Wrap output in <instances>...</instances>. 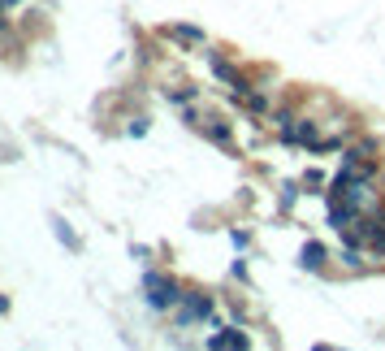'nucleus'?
Segmentation results:
<instances>
[{
    "label": "nucleus",
    "mask_w": 385,
    "mask_h": 351,
    "mask_svg": "<svg viewBox=\"0 0 385 351\" xmlns=\"http://www.w3.org/2000/svg\"><path fill=\"white\" fill-rule=\"evenodd\" d=\"M143 291H148V304L156 312H173L182 304V286L173 278H165V274H148V278H143Z\"/></svg>",
    "instance_id": "nucleus-1"
},
{
    "label": "nucleus",
    "mask_w": 385,
    "mask_h": 351,
    "mask_svg": "<svg viewBox=\"0 0 385 351\" xmlns=\"http://www.w3.org/2000/svg\"><path fill=\"white\" fill-rule=\"evenodd\" d=\"M213 295L208 291H182V304L173 308V316H178L182 325H195V321H208V316H213Z\"/></svg>",
    "instance_id": "nucleus-2"
},
{
    "label": "nucleus",
    "mask_w": 385,
    "mask_h": 351,
    "mask_svg": "<svg viewBox=\"0 0 385 351\" xmlns=\"http://www.w3.org/2000/svg\"><path fill=\"white\" fill-rule=\"evenodd\" d=\"M186 122H190V126H195V131H199V135H208V139H213V143H221V148H230V143H234V131H230V126H226V122H221V117H204V113H186Z\"/></svg>",
    "instance_id": "nucleus-3"
},
{
    "label": "nucleus",
    "mask_w": 385,
    "mask_h": 351,
    "mask_svg": "<svg viewBox=\"0 0 385 351\" xmlns=\"http://www.w3.org/2000/svg\"><path fill=\"white\" fill-rule=\"evenodd\" d=\"M165 35H169L173 44H186V48H204V44H208V39H204V30H199V26H186V22H173Z\"/></svg>",
    "instance_id": "nucleus-4"
},
{
    "label": "nucleus",
    "mask_w": 385,
    "mask_h": 351,
    "mask_svg": "<svg viewBox=\"0 0 385 351\" xmlns=\"http://www.w3.org/2000/svg\"><path fill=\"white\" fill-rule=\"evenodd\" d=\"M208 66H213V74L221 78V83H230V87H238V83H243V74H238V70L230 66V61L217 53V48H208Z\"/></svg>",
    "instance_id": "nucleus-5"
},
{
    "label": "nucleus",
    "mask_w": 385,
    "mask_h": 351,
    "mask_svg": "<svg viewBox=\"0 0 385 351\" xmlns=\"http://www.w3.org/2000/svg\"><path fill=\"white\" fill-rule=\"evenodd\" d=\"M299 265H303V269H312V274H316V269H325V265H329V252H325V243H303V252H299Z\"/></svg>",
    "instance_id": "nucleus-6"
},
{
    "label": "nucleus",
    "mask_w": 385,
    "mask_h": 351,
    "mask_svg": "<svg viewBox=\"0 0 385 351\" xmlns=\"http://www.w3.org/2000/svg\"><path fill=\"white\" fill-rule=\"evenodd\" d=\"M208 347L213 351H226V347H251V339L243 330H221V334H213V339H208Z\"/></svg>",
    "instance_id": "nucleus-7"
},
{
    "label": "nucleus",
    "mask_w": 385,
    "mask_h": 351,
    "mask_svg": "<svg viewBox=\"0 0 385 351\" xmlns=\"http://www.w3.org/2000/svg\"><path fill=\"white\" fill-rule=\"evenodd\" d=\"M238 100H243V108H247V113H255V117H268L273 113V104H268V95L264 91H247V95H238Z\"/></svg>",
    "instance_id": "nucleus-8"
},
{
    "label": "nucleus",
    "mask_w": 385,
    "mask_h": 351,
    "mask_svg": "<svg viewBox=\"0 0 385 351\" xmlns=\"http://www.w3.org/2000/svg\"><path fill=\"white\" fill-rule=\"evenodd\" d=\"M52 226H57V238H61V243H70L74 252H78V247H83V243H78V234H74V230L66 226V221H52Z\"/></svg>",
    "instance_id": "nucleus-9"
},
{
    "label": "nucleus",
    "mask_w": 385,
    "mask_h": 351,
    "mask_svg": "<svg viewBox=\"0 0 385 351\" xmlns=\"http://www.w3.org/2000/svg\"><path fill=\"white\" fill-rule=\"evenodd\" d=\"M342 265L351 269V274H364V256H359L355 247H351V252H342Z\"/></svg>",
    "instance_id": "nucleus-10"
}]
</instances>
